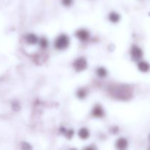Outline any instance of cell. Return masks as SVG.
<instances>
[{
	"mask_svg": "<svg viewBox=\"0 0 150 150\" xmlns=\"http://www.w3.org/2000/svg\"><path fill=\"white\" fill-rule=\"evenodd\" d=\"M69 45V38L67 35H62L55 42V47L59 50L65 49Z\"/></svg>",
	"mask_w": 150,
	"mask_h": 150,
	"instance_id": "obj_1",
	"label": "cell"
},
{
	"mask_svg": "<svg viewBox=\"0 0 150 150\" xmlns=\"http://www.w3.org/2000/svg\"><path fill=\"white\" fill-rule=\"evenodd\" d=\"M86 61L83 58H79L76 60L73 64V67L77 71H81L86 69Z\"/></svg>",
	"mask_w": 150,
	"mask_h": 150,
	"instance_id": "obj_2",
	"label": "cell"
},
{
	"mask_svg": "<svg viewBox=\"0 0 150 150\" xmlns=\"http://www.w3.org/2000/svg\"><path fill=\"white\" fill-rule=\"evenodd\" d=\"M131 55L135 60H137L142 58V56H143V52H142V49L139 48V47L133 46L131 50Z\"/></svg>",
	"mask_w": 150,
	"mask_h": 150,
	"instance_id": "obj_3",
	"label": "cell"
},
{
	"mask_svg": "<svg viewBox=\"0 0 150 150\" xmlns=\"http://www.w3.org/2000/svg\"><path fill=\"white\" fill-rule=\"evenodd\" d=\"M128 145V142H127V140L125 138H120L117 140V143H116V146L118 149L123 150L126 149Z\"/></svg>",
	"mask_w": 150,
	"mask_h": 150,
	"instance_id": "obj_4",
	"label": "cell"
},
{
	"mask_svg": "<svg viewBox=\"0 0 150 150\" xmlns=\"http://www.w3.org/2000/svg\"><path fill=\"white\" fill-rule=\"evenodd\" d=\"M76 36L81 40H86L89 38V32L84 29H81V30L78 31L76 33Z\"/></svg>",
	"mask_w": 150,
	"mask_h": 150,
	"instance_id": "obj_5",
	"label": "cell"
},
{
	"mask_svg": "<svg viewBox=\"0 0 150 150\" xmlns=\"http://www.w3.org/2000/svg\"><path fill=\"white\" fill-rule=\"evenodd\" d=\"M79 136L81 139H87L89 137V132L86 128H81L79 131Z\"/></svg>",
	"mask_w": 150,
	"mask_h": 150,
	"instance_id": "obj_6",
	"label": "cell"
},
{
	"mask_svg": "<svg viewBox=\"0 0 150 150\" xmlns=\"http://www.w3.org/2000/svg\"><path fill=\"white\" fill-rule=\"evenodd\" d=\"M26 40L29 44H35L38 41V38L34 34H29L26 37Z\"/></svg>",
	"mask_w": 150,
	"mask_h": 150,
	"instance_id": "obj_7",
	"label": "cell"
},
{
	"mask_svg": "<svg viewBox=\"0 0 150 150\" xmlns=\"http://www.w3.org/2000/svg\"><path fill=\"white\" fill-rule=\"evenodd\" d=\"M139 69L142 72H147L149 69V65L146 62H140L138 64Z\"/></svg>",
	"mask_w": 150,
	"mask_h": 150,
	"instance_id": "obj_8",
	"label": "cell"
},
{
	"mask_svg": "<svg viewBox=\"0 0 150 150\" xmlns=\"http://www.w3.org/2000/svg\"><path fill=\"white\" fill-rule=\"evenodd\" d=\"M92 114L96 117H101L103 115V111L102 108L100 105H98V106L94 108Z\"/></svg>",
	"mask_w": 150,
	"mask_h": 150,
	"instance_id": "obj_9",
	"label": "cell"
},
{
	"mask_svg": "<svg viewBox=\"0 0 150 150\" xmlns=\"http://www.w3.org/2000/svg\"><path fill=\"white\" fill-rule=\"evenodd\" d=\"M120 16L116 13H111L109 15V20L111 22H113V23H117V22H118L120 21Z\"/></svg>",
	"mask_w": 150,
	"mask_h": 150,
	"instance_id": "obj_10",
	"label": "cell"
},
{
	"mask_svg": "<svg viewBox=\"0 0 150 150\" xmlns=\"http://www.w3.org/2000/svg\"><path fill=\"white\" fill-rule=\"evenodd\" d=\"M97 74L100 76V77H105L107 75V71L105 68L103 67H100L97 70Z\"/></svg>",
	"mask_w": 150,
	"mask_h": 150,
	"instance_id": "obj_11",
	"label": "cell"
},
{
	"mask_svg": "<svg viewBox=\"0 0 150 150\" xmlns=\"http://www.w3.org/2000/svg\"><path fill=\"white\" fill-rule=\"evenodd\" d=\"M21 149L22 150H32V146L27 142H22Z\"/></svg>",
	"mask_w": 150,
	"mask_h": 150,
	"instance_id": "obj_12",
	"label": "cell"
},
{
	"mask_svg": "<svg viewBox=\"0 0 150 150\" xmlns=\"http://www.w3.org/2000/svg\"><path fill=\"white\" fill-rule=\"evenodd\" d=\"M64 134L65 135V136L67 139H72V137H73V135H74V131H73V130H65V132H64Z\"/></svg>",
	"mask_w": 150,
	"mask_h": 150,
	"instance_id": "obj_13",
	"label": "cell"
},
{
	"mask_svg": "<svg viewBox=\"0 0 150 150\" xmlns=\"http://www.w3.org/2000/svg\"><path fill=\"white\" fill-rule=\"evenodd\" d=\"M40 45L42 48H46L47 45H48V41L45 38H41L40 40Z\"/></svg>",
	"mask_w": 150,
	"mask_h": 150,
	"instance_id": "obj_14",
	"label": "cell"
},
{
	"mask_svg": "<svg viewBox=\"0 0 150 150\" xmlns=\"http://www.w3.org/2000/svg\"><path fill=\"white\" fill-rule=\"evenodd\" d=\"M77 96L79 97V98H81V99H83V98H84L85 96H86V92H85L83 89H80V90L78 91Z\"/></svg>",
	"mask_w": 150,
	"mask_h": 150,
	"instance_id": "obj_15",
	"label": "cell"
},
{
	"mask_svg": "<svg viewBox=\"0 0 150 150\" xmlns=\"http://www.w3.org/2000/svg\"><path fill=\"white\" fill-rule=\"evenodd\" d=\"M62 2L64 5L66 6H68L71 4L72 2V0H62Z\"/></svg>",
	"mask_w": 150,
	"mask_h": 150,
	"instance_id": "obj_16",
	"label": "cell"
},
{
	"mask_svg": "<svg viewBox=\"0 0 150 150\" xmlns=\"http://www.w3.org/2000/svg\"><path fill=\"white\" fill-rule=\"evenodd\" d=\"M83 150H97V149L94 146H89L85 147Z\"/></svg>",
	"mask_w": 150,
	"mask_h": 150,
	"instance_id": "obj_17",
	"label": "cell"
},
{
	"mask_svg": "<svg viewBox=\"0 0 150 150\" xmlns=\"http://www.w3.org/2000/svg\"><path fill=\"white\" fill-rule=\"evenodd\" d=\"M70 150H77L76 149V148H72V149H70Z\"/></svg>",
	"mask_w": 150,
	"mask_h": 150,
	"instance_id": "obj_18",
	"label": "cell"
}]
</instances>
